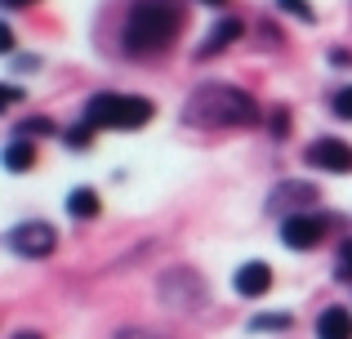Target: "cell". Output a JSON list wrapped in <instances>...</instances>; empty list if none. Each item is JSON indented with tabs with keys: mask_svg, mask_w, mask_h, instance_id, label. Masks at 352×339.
<instances>
[{
	"mask_svg": "<svg viewBox=\"0 0 352 339\" xmlns=\"http://www.w3.org/2000/svg\"><path fill=\"white\" fill-rule=\"evenodd\" d=\"M179 27H183V5L179 0H134V9H129V18H125L120 45H125L129 58L161 54V50H170V41L179 36Z\"/></svg>",
	"mask_w": 352,
	"mask_h": 339,
	"instance_id": "obj_1",
	"label": "cell"
},
{
	"mask_svg": "<svg viewBox=\"0 0 352 339\" xmlns=\"http://www.w3.org/2000/svg\"><path fill=\"white\" fill-rule=\"evenodd\" d=\"M183 121H188V125H201V130L254 125V121H258V107H254V98H250L245 89H236V85H223V80H214V85H201V89H192L188 107H183Z\"/></svg>",
	"mask_w": 352,
	"mask_h": 339,
	"instance_id": "obj_2",
	"label": "cell"
},
{
	"mask_svg": "<svg viewBox=\"0 0 352 339\" xmlns=\"http://www.w3.org/2000/svg\"><path fill=\"white\" fill-rule=\"evenodd\" d=\"M156 107L147 103V98L138 94H94L85 103V125H94V130H138V125L152 121Z\"/></svg>",
	"mask_w": 352,
	"mask_h": 339,
	"instance_id": "obj_3",
	"label": "cell"
},
{
	"mask_svg": "<svg viewBox=\"0 0 352 339\" xmlns=\"http://www.w3.org/2000/svg\"><path fill=\"white\" fill-rule=\"evenodd\" d=\"M5 245L14 254H23V259H45V254H54V245H58V232H54L50 223H41V219H27V223H18V228L5 232Z\"/></svg>",
	"mask_w": 352,
	"mask_h": 339,
	"instance_id": "obj_4",
	"label": "cell"
},
{
	"mask_svg": "<svg viewBox=\"0 0 352 339\" xmlns=\"http://www.w3.org/2000/svg\"><path fill=\"white\" fill-rule=\"evenodd\" d=\"M303 161H308L312 170H321V174H348L352 170V148L344 139H317L308 152H303Z\"/></svg>",
	"mask_w": 352,
	"mask_h": 339,
	"instance_id": "obj_5",
	"label": "cell"
},
{
	"mask_svg": "<svg viewBox=\"0 0 352 339\" xmlns=\"http://www.w3.org/2000/svg\"><path fill=\"white\" fill-rule=\"evenodd\" d=\"M321 237H326V219L321 215H285L281 241L290 250H312V245H321Z\"/></svg>",
	"mask_w": 352,
	"mask_h": 339,
	"instance_id": "obj_6",
	"label": "cell"
},
{
	"mask_svg": "<svg viewBox=\"0 0 352 339\" xmlns=\"http://www.w3.org/2000/svg\"><path fill=\"white\" fill-rule=\"evenodd\" d=\"M267 286H272V268L267 263H241L236 268V295H245V299H258V295H267Z\"/></svg>",
	"mask_w": 352,
	"mask_h": 339,
	"instance_id": "obj_7",
	"label": "cell"
},
{
	"mask_svg": "<svg viewBox=\"0 0 352 339\" xmlns=\"http://www.w3.org/2000/svg\"><path fill=\"white\" fill-rule=\"evenodd\" d=\"M241 32H245V23H241V18H223V23H214V27H210V36H206V41H201L197 58H210V54L228 50V45H232Z\"/></svg>",
	"mask_w": 352,
	"mask_h": 339,
	"instance_id": "obj_8",
	"label": "cell"
},
{
	"mask_svg": "<svg viewBox=\"0 0 352 339\" xmlns=\"http://www.w3.org/2000/svg\"><path fill=\"white\" fill-rule=\"evenodd\" d=\"M317 339H352V313L348 308H326L317 317Z\"/></svg>",
	"mask_w": 352,
	"mask_h": 339,
	"instance_id": "obj_9",
	"label": "cell"
},
{
	"mask_svg": "<svg viewBox=\"0 0 352 339\" xmlns=\"http://www.w3.org/2000/svg\"><path fill=\"white\" fill-rule=\"evenodd\" d=\"M67 215H72V219H94V215H98V192H94V188L67 192Z\"/></svg>",
	"mask_w": 352,
	"mask_h": 339,
	"instance_id": "obj_10",
	"label": "cell"
},
{
	"mask_svg": "<svg viewBox=\"0 0 352 339\" xmlns=\"http://www.w3.org/2000/svg\"><path fill=\"white\" fill-rule=\"evenodd\" d=\"M36 161V148H32V139H9V148H5V170H14V174H23L27 166Z\"/></svg>",
	"mask_w": 352,
	"mask_h": 339,
	"instance_id": "obj_11",
	"label": "cell"
},
{
	"mask_svg": "<svg viewBox=\"0 0 352 339\" xmlns=\"http://www.w3.org/2000/svg\"><path fill=\"white\" fill-rule=\"evenodd\" d=\"M281 201H303V206H312V201H317V192H312L308 183H290V188H276L272 192V206H281Z\"/></svg>",
	"mask_w": 352,
	"mask_h": 339,
	"instance_id": "obj_12",
	"label": "cell"
},
{
	"mask_svg": "<svg viewBox=\"0 0 352 339\" xmlns=\"http://www.w3.org/2000/svg\"><path fill=\"white\" fill-rule=\"evenodd\" d=\"M50 130H54L50 116H27V121L14 125V139H32V134H50Z\"/></svg>",
	"mask_w": 352,
	"mask_h": 339,
	"instance_id": "obj_13",
	"label": "cell"
},
{
	"mask_svg": "<svg viewBox=\"0 0 352 339\" xmlns=\"http://www.w3.org/2000/svg\"><path fill=\"white\" fill-rule=\"evenodd\" d=\"M250 331H290V317H285V313H263V317H250Z\"/></svg>",
	"mask_w": 352,
	"mask_h": 339,
	"instance_id": "obj_14",
	"label": "cell"
},
{
	"mask_svg": "<svg viewBox=\"0 0 352 339\" xmlns=\"http://www.w3.org/2000/svg\"><path fill=\"white\" fill-rule=\"evenodd\" d=\"M276 5H281L285 14H294L299 23H312V18H317V14H312V5H308V0H276Z\"/></svg>",
	"mask_w": 352,
	"mask_h": 339,
	"instance_id": "obj_15",
	"label": "cell"
},
{
	"mask_svg": "<svg viewBox=\"0 0 352 339\" xmlns=\"http://www.w3.org/2000/svg\"><path fill=\"white\" fill-rule=\"evenodd\" d=\"M89 130H94V125H76V130L63 134V143H67V148H76V152H85L89 148Z\"/></svg>",
	"mask_w": 352,
	"mask_h": 339,
	"instance_id": "obj_16",
	"label": "cell"
},
{
	"mask_svg": "<svg viewBox=\"0 0 352 339\" xmlns=\"http://www.w3.org/2000/svg\"><path fill=\"white\" fill-rule=\"evenodd\" d=\"M335 116H339V121H352V85L335 94Z\"/></svg>",
	"mask_w": 352,
	"mask_h": 339,
	"instance_id": "obj_17",
	"label": "cell"
},
{
	"mask_svg": "<svg viewBox=\"0 0 352 339\" xmlns=\"http://www.w3.org/2000/svg\"><path fill=\"white\" fill-rule=\"evenodd\" d=\"M335 272H339L344 281H352V241L339 245V263H335Z\"/></svg>",
	"mask_w": 352,
	"mask_h": 339,
	"instance_id": "obj_18",
	"label": "cell"
},
{
	"mask_svg": "<svg viewBox=\"0 0 352 339\" xmlns=\"http://www.w3.org/2000/svg\"><path fill=\"white\" fill-rule=\"evenodd\" d=\"M290 130V112H272V134H285Z\"/></svg>",
	"mask_w": 352,
	"mask_h": 339,
	"instance_id": "obj_19",
	"label": "cell"
},
{
	"mask_svg": "<svg viewBox=\"0 0 352 339\" xmlns=\"http://www.w3.org/2000/svg\"><path fill=\"white\" fill-rule=\"evenodd\" d=\"M0 54H14V32L9 27H0Z\"/></svg>",
	"mask_w": 352,
	"mask_h": 339,
	"instance_id": "obj_20",
	"label": "cell"
},
{
	"mask_svg": "<svg viewBox=\"0 0 352 339\" xmlns=\"http://www.w3.org/2000/svg\"><path fill=\"white\" fill-rule=\"evenodd\" d=\"M5 5H9V9H23V5H32V0H5Z\"/></svg>",
	"mask_w": 352,
	"mask_h": 339,
	"instance_id": "obj_21",
	"label": "cell"
},
{
	"mask_svg": "<svg viewBox=\"0 0 352 339\" xmlns=\"http://www.w3.org/2000/svg\"><path fill=\"white\" fill-rule=\"evenodd\" d=\"M14 339H41V335H36V331H18Z\"/></svg>",
	"mask_w": 352,
	"mask_h": 339,
	"instance_id": "obj_22",
	"label": "cell"
},
{
	"mask_svg": "<svg viewBox=\"0 0 352 339\" xmlns=\"http://www.w3.org/2000/svg\"><path fill=\"white\" fill-rule=\"evenodd\" d=\"M206 5H228V0H206Z\"/></svg>",
	"mask_w": 352,
	"mask_h": 339,
	"instance_id": "obj_23",
	"label": "cell"
}]
</instances>
